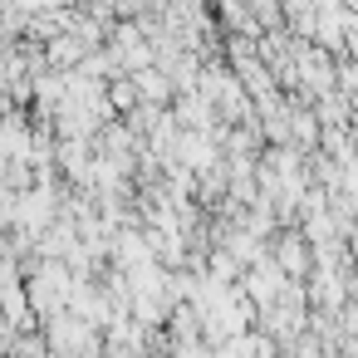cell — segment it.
I'll return each instance as SVG.
<instances>
[{"mask_svg": "<svg viewBox=\"0 0 358 358\" xmlns=\"http://www.w3.org/2000/svg\"><path fill=\"white\" fill-rule=\"evenodd\" d=\"M172 74L157 64V69H138V94H143V103H167L172 99Z\"/></svg>", "mask_w": 358, "mask_h": 358, "instance_id": "cell-3", "label": "cell"}, {"mask_svg": "<svg viewBox=\"0 0 358 358\" xmlns=\"http://www.w3.org/2000/svg\"><path fill=\"white\" fill-rule=\"evenodd\" d=\"M133 84H138V79H133ZM133 84H128V79H118V84L108 89V103H113V108H133V103H143V94H138Z\"/></svg>", "mask_w": 358, "mask_h": 358, "instance_id": "cell-4", "label": "cell"}, {"mask_svg": "<svg viewBox=\"0 0 358 358\" xmlns=\"http://www.w3.org/2000/svg\"><path fill=\"white\" fill-rule=\"evenodd\" d=\"M314 245V241H309ZM309 245H304V236H285V241H275V260L299 280V275H314V260H309Z\"/></svg>", "mask_w": 358, "mask_h": 358, "instance_id": "cell-2", "label": "cell"}, {"mask_svg": "<svg viewBox=\"0 0 358 358\" xmlns=\"http://www.w3.org/2000/svg\"><path fill=\"white\" fill-rule=\"evenodd\" d=\"M299 74H304V89H309V99H314V94H329V84L338 79L319 50H299Z\"/></svg>", "mask_w": 358, "mask_h": 358, "instance_id": "cell-1", "label": "cell"}]
</instances>
